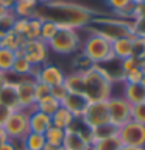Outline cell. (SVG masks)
I'll list each match as a JSON object with an SVG mask.
<instances>
[{
	"mask_svg": "<svg viewBox=\"0 0 145 150\" xmlns=\"http://www.w3.org/2000/svg\"><path fill=\"white\" fill-rule=\"evenodd\" d=\"M112 42L108 41L106 38H103L100 35L91 33L86 41L83 44L81 55L86 59L91 61V64H103V63H109L114 59L112 55Z\"/></svg>",
	"mask_w": 145,
	"mask_h": 150,
	"instance_id": "4",
	"label": "cell"
},
{
	"mask_svg": "<svg viewBox=\"0 0 145 150\" xmlns=\"http://www.w3.org/2000/svg\"><path fill=\"white\" fill-rule=\"evenodd\" d=\"M64 136H65V130L58 128V127H55V125H51L44 133V138L47 141V144H53V145H63Z\"/></svg>",
	"mask_w": 145,
	"mask_h": 150,
	"instance_id": "30",
	"label": "cell"
},
{
	"mask_svg": "<svg viewBox=\"0 0 145 150\" xmlns=\"http://www.w3.org/2000/svg\"><path fill=\"white\" fill-rule=\"evenodd\" d=\"M0 150H16V147L13 145L11 141H8V142H5V144L0 145Z\"/></svg>",
	"mask_w": 145,
	"mask_h": 150,
	"instance_id": "45",
	"label": "cell"
},
{
	"mask_svg": "<svg viewBox=\"0 0 145 150\" xmlns=\"http://www.w3.org/2000/svg\"><path fill=\"white\" fill-rule=\"evenodd\" d=\"M78 127V119H75L69 130H65V136L63 141L64 150H91V139H89V128L86 125L80 124Z\"/></svg>",
	"mask_w": 145,
	"mask_h": 150,
	"instance_id": "6",
	"label": "cell"
},
{
	"mask_svg": "<svg viewBox=\"0 0 145 150\" xmlns=\"http://www.w3.org/2000/svg\"><path fill=\"white\" fill-rule=\"evenodd\" d=\"M11 110L9 108H6L5 105H2L0 103V127H3L5 124H6V120L9 119V116H11Z\"/></svg>",
	"mask_w": 145,
	"mask_h": 150,
	"instance_id": "43",
	"label": "cell"
},
{
	"mask_svg": "<svg viewBox=\"0 0 145 150\" xmlns=\"http://www.w3.org/2000/svg\"><path fill=\"white\" fill-rule=\"evenodd\" d=\"M27 44V39L23 36H19L16 35L14 31H9L6 33L5 36L0 38V47H3V49H8L14 52V53H22L23 47Z\"/></svg>",
	"mask_w": 145,
	"mask_h": 150,
	"instance_id": "19",
	"label": "cell"
},
{
	"mask_svg": "<svg viewBox=\"0 0 145 150\" xmlns=\"http://www.w3.org/2000/svg\"><path fill=\"white\" fill-rule=\"evenodd\" d=\"M133 2H134V3H137V2H142V0H133Z\"/></svg>",
	"mask_w": 145,
	"mask_h": 150,
	"instance_id": "53",
	"label": "cell"
},
{
	"mask_svg": "<svg viewBox=\"0 0 145 150\" xmlns=\"http://www.w3.org/2000/svg\"><path fill=\"white\" fill-rule=\"evenodd\" d=\"M87 30L95 35L106 38L108 41H115L119 38L134 36L133 21H125L120 17H100L95 16L87 25Z\"/></svg>",
	"mask_w": 145,
	"mask_h": 150,
	"instance_id": "3",
	"label": "cell"
},
{
	"mask_svg": "<svg viewBox=\"0 0 145 150\" xmlns=\"http://www.w3.org/2000/svg\"><path fill=\"white\" fill-rule=\"evenodd\" d=\"M45 144H47V141L44 138V134H41V133H33V131H30L23 138L25 150H42L45 147Z\"/></svg>",
	"mask_w": 145,
	"mask_h": 150,
	"instance_id": "25",
	"label": "cell"
},
{
	"mask_svg": "<svg viewBox=\"0 0 145 150\" xmlns=\"http://www.w3.org/2000/svg\"><path fill=\"white\" fill-rule=\"evenodd\" d=\"M142 69L144 67H136V69L128 70V72H125L122 75V80L125 83H140V80H142Z\"/></svg>",
	"mask_w": 145,
	"mask_h": 150,
	"instance_id": "36",
	"label": "cell"
},
{
	"mask_svg": "<svg viewBox=\"0 0 145 150\" xmlns=\"http://www.w3.org/2000/svg\"><path fill=\"white\" fill-rule=\"evenodd\" d=\"M136 67H144L142 61L139 58H136V56H130V58L126 59H122L120 61V70H122V75L125 72H128L131 69H136Z\"/></svg>",
	"mask_w": 145,
	"mask_h": 150,
	"instance_id": "35",
	"label": "cell"
},
{
	"mask_svg": "<svg viewBox=\"0 0 145 150\" xmlns=\"http://www.w3.org/2000/svg\"><path fill=\"white\" fill-rule=\"evenodd\" d=\"M122 142L119 139V136H112V138H106L101 141H97L91 145V150H120Z\"/></svg>",
	"mask_w": 145,
	"mask_h": 150,
	"instance_id": "29",
	"label": "cell"
},
{
	"mask_svg": "<svg viewBox=\"0 0 145 150\" xmlns=\"http://www.w3.org/2000/svg\"><path fill=\"white\" fill-rule=\"evenodd\" d=\"M0 103L9 108L11 111L19 110V102L16 96V84L13 81H8L5 86L0 89Z\"/></svg>",
	"mask_w": 145,
	"mask_h": 150,
	"instance_id": "20",
	"label": "cell"
},
{
	"mask_svg": "<svg viewBox=\"0 0 145 150\" xmlns=\"http://www.w3.org/2000/svg\"><path fill=\"white\" fill-rule=\"evenodd\" d=\"M34 16L39 17L41 21L53 22L59 28H73V30H77V28L87 27L97 14L92 9L83 6V5L53 0V2L47 5L37 6Z\"/></svg>",
	"mask_w": 145,
	"mask_h": 150,
	"instance_id": "1",
	"label": "cell"
},
{
	"mask_svg": "<svg viewBox=\"0 0 145 150\" xmlns=\"http://www.w3.org/2000/svg\"><path fill=\"white\" fill-rule=\"evenodd\" d=\"M140 61H142V64H144V67H145V53H144L142 58H140Z\"/></svg>",
	"mask_w": 145,
	"mask_h": 150,
	"instance_id": "51",
	"label": "cell"
},
{
	"mask_svg": "<svg viewBox=\"0 0 145 150\" xmlns=\"http://www.w3.org/2000/svg\"><path fill=\"white\" fill-rule=\"evenodd\" d=\"M27 27H28V19H17L13 27V31L19 36H23L27 31Z\"/></svg>",
	"mask_w": 145,
	"mask_h": 150,
	"instance_id": "41",
	"label": "cell"
},
{
	"mask_svg": "<svg viewBox=\"0 0 145 150\" xmlns=\"http://www.w3.org/2000/svg\"><path fill=\"white\" fill-rule=\"evenodd\" d=\"M64 88L67 89L69 94H83L84 89V77L81 70H77V72H72L64 77Z\"/></svg>",
	"mask_w": 145,
	"mask_h": 150,
	"instance_id": "21",
	"label": "cell"
},
{
	"mask_svg": "<svg viewBox=\"0 0 145 150\" xmlns=\"http://www.w3.org/2000/svg\"><path fill=\"white\" fill-rule=\"evenodd\" d=\"M83 77H84L83 96L87 98V102H103L112 97L114 78L100 64H92L91 67L83 70Z\"/></svg>",
	"mask_w": 145,
	"mask_h": 150,
	"instance_id": "2",
	"label": "cell"
},
{
	"mask_svg": "<svg viewBox=\"0 0 145 150\" xmlns=\"http://www.w3.org/2000/svg\"><path fill=\"white\" fill-rule=\"evenodd\" d=\"M136 36H126V38H119V39L112 41V55L114 59H126L130 56H134V47L133 41Z\"/></svg>",
	"mask_w": 145,
	"mask_h": 150,
	"instance_id": "15",
	"label": "cell"
},
{
	"mask_svg": "<svg viewBox=\"0 0 145 150\" xmlns=\"http://www.w3.org/2000/svg\"><path fill=\"white\" fill-rule=\"evenodd\" d=\"M49 50H50L49 45H47L44 41L33 39V41H27V44L22 50V55L25 56L34 67H39V66L45 64L47 56H49Z\"/></svg>",
	"mask_w": 145,
	"mask_h": 150,
	"instance_id": "13",
	"label": "cell"
},
{
	"mask_svg": "<svg viewBox=\"0 0 145 150\" xmlns=\"http://www.w3.org/2000/svg\"><path fill=\"white\" fill-rule=\"evenodd\" d=\"M39 5H47V3H50V2H53V0H36Z\"/></svg>",
	"mask_w": 145,
	"mask_h": 150,
	"instance_id": "50",
	"label": "cell"
},
{
	"mask_svg": "<svg viewBox=\"0 0 145 150\" xmlns=\"http://www.w3.org/2000/svg\"><path fill=\"white\" fill-rule=\"evenodd\" d=\"M3 11H5V9H3V8H2V6H0V14H2V13H3Z\"/></svg>",
	"mask_w": 145,
	"mask_h": 150,
	"instance_id": "52",
	"label": "cell"
},
{
	"mask_svg": "<svg viewBox=\"0 0 145 150\" xmlns=\"http://www.w3.org/2000/svg\"><path fill=\"white\" fill-rule=\"evenodd\" d=\"M14 61H16V53L8 49L0 47V72L11 74Z\"/></svg>",
	"mask_w": 145,
	"mask_h": 150,
	"instance_id": "27",
	"label": "cell"
},
{
	"mask_svg": "<svg viewBox=\"0 0 145 150\" xmlns=\"http://www.w3.org/2000/svg\"><path fill=\"white\" fill-rule=\"evenodd\" d=\"M47 45L55 53L70 55V53H75L80 49L81 41H80L77 30H73V28H58L55 36L47 42Z\"/></svg>",
	"mask_w": 145,
	"mask_h": 150,
	"instance_id": "5",
	"label": "cell"
},
{
	"mask_svg": "<svg viewBox=\"0 0 145 150\" xmlns=\"http://www.w3.org/2000/svg\"><path fill=\"white\" fill-rule=\"evenodd\" d=\"M133 47H134V56L136 58H142L145 53V38H134L133 41Z\"/></svg>",
	"mask_w": 145,
	"mask_h": 150,
	"instance_id": "40",
	"label": "cell"
},
{
	"mask_svg": "<svg viewBox=\"0 0 145 150\" xmlns=\"http://www.w3.org/2000/svg\"><path fill=\"white\" fill-rule=\"evenodd\" d=\"M142 2H145V0H142Z\"/></svg>",
	"mask_w": 145,
	"mask_h": 150,
	"instance_id": "54",
	"label": "cell"
},
{
	"mask_svg": "<svg viewBox=\"0 0 145 150\" xmlns=\"http://www.w3.org/2000/svg\"><path fill=\"white\" fill-rule=\"evenodd\" d=\"M36 0H16L13 6V13L16 14L17 19H31L34 17L36 9H37Z\"/></svg>",
	"mask_w": 145,
	"mask_h": 150,
	"instance_id": "18",
	"label": "cell"
},
{
	"mask_svg": "<svg viewBox=\"0 0 145 150\" xmlns=\"http://www.w3.org/2000/svg\"><path fill=\"white\" fill-rule=\"evenodd\" d=\"M131 120L145 125V102L131 106Z\"/></svg>",
	"mask_w": 145,
	"mask_h": 150,
	"instance_id": "34",
	"label": "cell"
},
{
	"mask_svg": "<svg viewBox=\"0 0 145 150\" xmlns=\"http://www.w3.org/2000/svg\"><path fill=\"white\" fill-rule=\"evenodd\" d=\"M87 103V98L83 94H67V97L61 102V106H64L67 111L72 112L75 119H81Z\"/></svg>",
	"mask_w": 145,
	"mask_h": 150,
	"instance_id": "14",
	"label": "cell"
},
{
	"mask_svg": "<svg viewBox=\"0 0 145 150\" xmlns=\"http://www.w3.org/2000/svg\"><path fill=\"white\" fill-rule=\"evenodd\" d=\"M33 70H34V66H33L22 53H16V61H14V64H13L11 74L22 78V77H31Z\"/></svg>",
	"mask_w": 145,
	"mask_h": 150,
	"instance_id": "24",
	"label": "cell"
},
{
	"mask_svg": "<svg viewBox=\"0 0 145 150\" xmlns=\"http://www.w3.org/2000/svg\"><path fill=\"white\" fill-rule=\"evenodd\" d=\"M58 25L50 21H42V25H41V33H39V39L44 41L45 44L49 42L51 38L55 36V33L58 31Z\"/></svg>",
	"mask_w": 145,
	"mask_h": 150,
	"instance_id": "32",
	"label": "cell"
},
{
	"mask_svg": "<svg viewBox=\"0 0 145 150\" xmlns=\"http://www.w3.org/2000/svg\"><path fill=\"white\" fill-rule=\"evenodd\" d=\"M130 105H137L145 102V88L140 83H125L123 86V96Z\"/></svg>",
	"mask_w": 145,
	"mask_h": 150,
	"instance_id": "17",
	"label": "cell"
},
{
	"mask_svg": "<svg viewBox=\"0 0 145 150\" xmlns=\"http://www.w3.org/2000/svg\"><path fill=\"white\" fill-rule=\"evenodd\" d=\"M16 21H17V17L13 13V9H5L0 14V38L5 36L9 31H13V27L16 23Z\"/></svg>",
	"mask_w": 145,
	"mask_h": 150,
	"instance_id": "26",
	"label": "cell"
},
{
	"mask_svg": "<svg viewBox=\"0 0 145 150\" xmlns=\"http://www.w3.org/2000/svg\"><path fill=\"white\" fill-rule=\"evenodd\" d=\"M117 127L114 124H105V125H100V127H95V128H91L89 130V139H91V145L97 141H101V139H106V138H112V136L117 134Z\"/></svg>",
	"mask_w": 145,
	"mask_h": 150,
	"instance_id": "23",
	"label": "cell"
},
{
	"mask_svg": "<svg viewBox=\"0 0 145 150\" xmlns=\"http://www.w3.org/2000/svg\"><path fill=\"white\" fill-rule=\"evenodd\" d=\"M8 141H11V138H9V134L6 133V130L3 128V127H0V145L8 142Z\"/></svg>",
	"mask_w": 145,
	"mask_h": 150,
	"instance_id": "44",
	"label": "cell"
},
{
	"mask_svg": "<svg viewBox=\"0 0 145 150\" xmlns=\"http://www.w3.org/2000/svg\"><path fill=\"white\" fill-rule=\"evenodd\" d=\"M108 112H109V122L114 124L117 128L125 125L131 120V106L122 96H112L106 100Z\"/></svg>",
	"mask_w": 145,
	"mask_h": 150,
	"instance_id": "9",
	"label": "cell"
},
{
	"mask_svg": "<svg viewBox=\"0 0 145 150\" xmlns=\"http://www.w3.org/2000/svg\"><path fill=\"white\" fill-rule=\"evenodd\" d=\"M28 125H30V131H33V133L44 134L51 127V117L34 110L33 112L28 114Z\"/></svg>",
	"mask_w": 145,
	"mask_h": 150,
	"instance_id": "16",
	"label": "cell"
},
{
	"mask_svg": "<svg viewBox=\"0 0 145 150\" xmlns=\"http://www.w3.org/2000/svg\"><path fill=\"white\" fill-rule=\"evenodd\" d=\"M11 139H23L30 133V125H28V114L22 110H16L11 112L6 124L3 125Z\"/></svg>",
	"mask_w": 145,
	"mask_h": 150,
	"instance_id": "11",
	"label": "cell"
},
{
	"mask_svg": "<svg viewBox=\"0 0 145 150\" xmlns=\"http://www.w3.org/2000/svg\"><path fill=\"white\" fill-rule=\"evenodd\" d=\"M67 89L64 88V84H56V86H51L50 88V96L55 98V100H58L59 103L64 100L65 97H67Z\"/></svg>",
	"mask_w": 145,
	"mask_h": 150,
	"instance_id": "37",
	"label": "cell"
},
{
	"mask_svg": "<svg viewBox=\"0 0 145 150\" xmlns=\"http://www.w3.org/2000/svg\"><path fill=\"white\" fill-rule=\"evenodd\" d=\"M41 25H42V21L39 17H31L28 19V27H27V31L23 38L27 41H33V39H39V33H41Z\"/></svg>",
	"mask_w": 145,
	"mask_h": 150,
	"instance_id": "31",
	"label": "cell"
},
{
	"mask_svg": "<svg viewBox=\"0 0 145 150\" xmlns=\"http://www.w3.org/2000/svg\"><path fill=\"white\" fill-rule=\"evenodd\" d=\"M105 2H106L108 6L114 11L115 16H120V14L133 3V0H105Z\"/></svg>",
	"mask_w": 145,
	"mask_h": 150,
	"instance_id": "33",
	"label": "cell"
},
{
	"mask_svg": "<svg viewBox=\"0 0 145 150\" xmlns=\"http://www.w3.org/2000/svg\"><path fill=\"white\" fill-rule=\"evenodd\" d=\"M140 84L145 88V67L142 69V80H140Z\"/></svg>",
	"mask_w": 145,
	"mask_h": 150,
	"instance_id": "49",
	"label": "cell"
},
{
	"mask_svg": "<svg viewBox=\"0 0 145 150\" xmlns=\"http://www.w3.org/2000/svg\"><path fill=\"white\" fill-rule=\"evenodd\" d=\"M133 33L137 38H145V16L133 21Z\"/></svg>",
	"mask_w": 145,
	"mask_h": 150,
	"instance_id": "39",
	"label": "cell"
},
{
	"mask_svg": "<svg viewBox=\"0 0 145 150\" xmlns=\"http://www.w3.org/2000/svg\"><path fill=\"white\" fill-rule=\"evenodd\" d=\"M6 83H8V74L0 72V89H2V88H3Z\"/></svg>",
	"mask_w": 145,
	"mask_h": 150,
	"instance_id": "46",
	"label": "cell"
},
{
	"mask_svg": "<svg viewBox=\"0 0 145 150\" xmlns=\"http://www.w3.org/2000/svg\"><path fill=\"white\" fill-rule=\"evenodd\" d=\"M145 16V2H137L133 6V21Z\"/></svg>",
	"mask_w": 145,
	"mask_h": 150,
	"instance_id": "42",
	"label": "cell"
},
{
	"mask_svg": "<svg viewBox=\"0 0 145 150\" xmlns=\"http://www.w3.org/2000/svg\"><path fill=\"white\" fill-rule=\"evenodd\" d=\"M117 136H119L122 145L145 149V125L144 124H137L134 120L126 122L125 125L119 127Z\"/></svg>",
	"mask_w": 145,
	"mask_h": 150,
	"instance_id": "8",
	"label": "cell"
},
{
	"mask_svg": "<svg viewBox=\"0 0 145 150\" xmlns=\"http://www.w3.org/2000/svg\"><path fill=\"white\" fill-rule=\"evenodd\" d=\"M120 150H145L144 147H126V145H122Z\"/></svg>",
	"mask_w": 145,
	"mask_h": 150,
	"instance_id": "48",
	"label": "cell"
},
{
	"mask_svg": "<svg viewBox=\"0 0 145 150\" xmlns=\"http://www.w3.org/2000/svg\"><path fill=\"white\" fill-rule=\"evenodd\" d=\"M59 106H61V103L58 100H55L51 96H47V97L42 98V100L36 102V110L41 111V112H44V114H47V116H50V117H51V114H53Z\"/></svg>",
	"mask_w": 145,
	"mask_h": 150,
	"instance_id": "28",
	"label": "cell"
},
{
	"mask_svg": "<svg viewBox=\"0 0 145 150\" xmlns=\"http://www.w3.org/2000/svg\"><path fill=\"white\" fill-rule=\"evenodd\" d=\"M16 84V96L19 102V110L25 111L27 114H30L36 110V97H34V84L36 80L33 77H23L19 78Z\"/></svg>",
	"mask_w": 145,
	"mask_h": 150,
	"instance_id": "7",
	"label": "cell"
},
{
	"mask_svg": "<svg viewBox=\"0 0 145 150\" xmlns=\"http://www.w3.org/2000/svg\"><path fill=\"white\" fill-rule=\"evenodd\" d=\"M73 122H75V117L72 116V112L67 111L64 106H59L58 110L51 114V125L58 127V128L69 130Z\"/></svg>",
	"mask_w": 145,
	"mask_h": 150,
	"instance_id": "22",
	"label": "cell"
},
{
	"mask_svg": "<svg viewBox=\"0 0 145 150\" xmlns=\"http://www.w3.org/2000/svg\"><path fill=\"white\" fill-rule=\"evenodd\" d=\"M50 96V86H47V84L41 83V81H36L34 84V97H36V102L42 100L44 97Z\"/></svg>",
	"mask_w": 145,
	"mask_h": 150,
	"instance_id": "38",
	"label": "cell"
},
{
	"mask_svg": "<svg viewBox=\"0 0 145 150\" xmlns=\"http://www.w3.org/2000/svg\"><path fill=\"white\" fill-rule=\"evenodd\" d=\"M33 78L36 81H41L47 84V86H56V84H63L64 83V77L65 74L63 72V69H59L55 64H42L39 67H34L33 70Z\"/></svg>",
	"mask_w": 145,
	"mask_h": 150,
	"instance_id": "12",
	"label": "cell"
},
{
	"mask_svg": "<svg viewBox=\"0 0 145 150\" xmlns=\"http://www.w3.org/2000/svg\"><path fill=\"white\" fill-rule=\"evenodd\" d=\"M42 150H64L63 145H53V144H45V147Z\"/></svg>",
	"mask_w": 145,
	"mask_h": 150,
	"instance_id": "47",
	"label": "cell"
},
{
	"mask_svg": "<svg viewBox=\"0 0 145 150\" xmlns=\"http://www.w3.org/2000/svg\"><path fill=\"white\" fill-rule=\"evenodd\" d=\"M83 124L87 127L89 130L95 128V127L109 124V112H108V103L106 100L103 102H89L84 114L81 117Z\"/></svg>",
	"mask_w": 145,
	"mask_h": 150,
	"instance_id": "10",
	"label": "cell"
}]
</instances>
